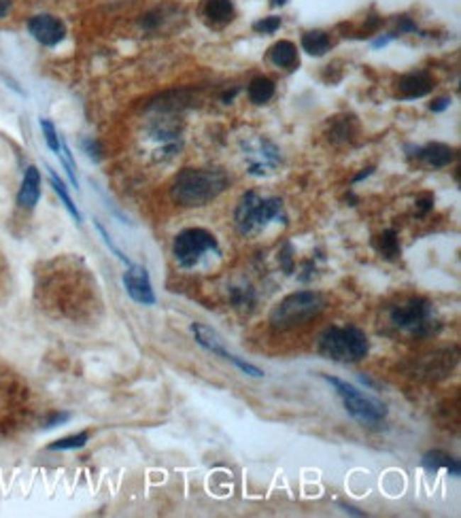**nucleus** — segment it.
Returning a JSON list of instances; mask_svg holds the SVG:
<instances>
[{
	"label": "nucleus",
	"instance_id": "obj_1",
	"mask_svg": "<svg viewBox=\"0 0 461 518\" xmlns=\"http://www.w3.org/2000/svg\"><path fill=\"white\" fill-rule=\"evenodd\" d=\"M230 185V179L219 168H185L177 174L170 198L187 208L206 206L215 198H219Z\"/></svg>",
	"mask_w": 461,
	"mask_h": 518
},
{
	"label": "nucleus",
	"instance_id": "obj_2",
	"mask_svg": "<svg viewBox=\"0 0 461 518\" xmlns=\"http://www.w3.org/2000/svg\"><path fill=\"white\" fill-rule=\"evenodd\" d=\"M317 351L321 357L338 361V364H357L368 355L370 342H368L366 332H362L355 325L328 327L319 336Z\"/></svg>",
	"mask_w": 461,
	"mask_h": 518
},
{
	"label": "nucleus",
	"instance_id": "obj_3",
	"mask_svg": "<svg viewBox=\"0 0 461 518\" xmlns=\"http://www.w3.org/2000/svg\"><path fill=\"white\" fill-rule=\"evenodd\" d=\"M236 227L243 236L255 234L257 230L266 227L272 221L287 223L283 200L279 198H262L255 191H249L240 198L236 208Z\"/></svg>",
	"mask_w": 461,
	"mask_h": 518
},
{
	"label": "nucleus",
	"instance_id": "obj_4",
	"mask_svg": "<svg viewBox=\"0 0 461 518\" xmlns=\"http://www.w3.org/2000/svg\"><path fill=\"white\" fill-rule=\"evenodd\" d=\"M326 308V298L319 291H298L281 300L270 313V325L287 332L315 319Z\"/></svg>",
	"mask_w": 461,
	"mask_h": 518
},
{
	"label": "nucleus",
	"instance_id": "obj_5",
	"mask_svg": "<svg viewBox=\"0 0 461 518\" xmlns=\"http://www.w3.org/2000/svg\"><path fill=\"white\" fill-rule=\"evenodd\" d=\"M389 321L396 330L415 338H426L436 330V313L426 298H409L389 308Z\"/></svg>",
	"mask_w": 461,
	"mask_h": 518
},
{
	"label": "nucleus",
	"instance_id": "obj_6",
	"mask_svg": "<svg viewBox=\"0 0 461 518\" xmlns=\"http://www.w3.org/2000/svg\"><path fill=\"white\" fill-rule=\"evenodd\" d=\"M321 378L334 387L336 395L345 404V410L355 421H360L364 425H374V423H381L387 417V406L383 402L374 400L372 395L360 391L355 385H351V383H347L343 378H336V376H328V374H321Z\"/></svg>",
	"mask_w": 461,
	"mask_h": 518
},
{
	"label": "nucleus",
	"instance_id": "obj_7",
	"mask_svg": "<svg viewBox=\"0 0 461 518\" xmlns=\"http://www.w3.org/2000/svg\"><path fill=\"white\" fill-rule=\"evenodd\" d=\"M206 253H219V244L217 238L202 227L183 230L172 242V255L181 268H194Z\"/></svg>",
	"mask_w": 461,
	"mask_h": 518
},
{
	"label": "nucleus",
	"instance_id": "obj_8",
	"mask_svg": "<svg viewBox=\"0 0 461 518\" xmlns=\"http://www.w3.org/2000/svg\"><path fill=\"white\" fill-rule=\"evenodd\" d=\"M123 287H126L128 295L132 298V302H136L140 306L155 304L153 285H151L149 272L143 266H134V264L128 266V270L123 272Z\"/></svg>",
	"mask_w": 461,
	"mask_h": 518
},
{
	"label": "nucleus",
	"instance_id": "obj_9",
	"mask_svg": "<svg viewBox=\"0 0 461 518\" xmlns=\"http://www.w3.org/2000/svg\"><path fill=\"white\" fill-rule=\"evenodd\" d=\"M28 30L45 47H55L66 36V26L53 15H34L28 21Z\"/></svg>",
	"mask_w": 461,
	"mask_h": 518
},
{
	"label": "nucleus",
	"instance_id": "obj_10",
	"mask_svg": "<svg viewBox=\"0 0 461 518\" xmlns=\"http://www.w3.org/2000/svg\"><path fill=\"white\" fill-rule=\"evenodd\" d=\"M434 89V79L430 72L419 70V72H409L396 81V96L402 100H415L423 98Z\"/></svg>",
	"mask_w": 461,
	"mask_h": 518
},
{
	"label": "nucleus",
	"instance_id": "obj_11",
	"mask_svg": "<svg viewBox=\"0 0 461 518\" xmlns=\"http://www.w3.org/2000/svg\"><path fill=\"white\" fill-rule=\"evenodd\" d=\"M38 198H40V172L36 166H28L17 193V204L30 210L38 204Z\"/></svg>",
	"mask_w": 461,
	"mask_h": 518
},
{
	"label": "nucleus",
	"instance_id": "obj_12",
	"mask_svg": "<svg viewBox=\"0 0 461 518\" xmlns=\"http://www.w3.org/2000/svg\"><path fill=\"white\" fill-rule=\"evenodd\" d=\"M191 334H194L196 342H198L204 351H209V353H213V355H219V357H223V359H228V357L232 355V353L223 347L221 336H219L213 327H209V325H204V323H191Z\"/></svg>",
	"mask_w": 461,
	"mask_h": 518
},
{
	"label": "nucleus",
	"instance_id": "obj_13",
	"mask_svg": "<svg viewBox=\"0 0 461 518\" xmlns=\"http://www.w3.org/2000/svg\"><path fill=\"white\" fill-rule=\"evenodd\" d=\"M415 155L432 168H445L455 159V149L443 142H430L426 147H419Z\"/></svg>",
	"mask_w": 461,
	"mask_h": 518
},
{
	"label": "nucleus",
	"instance_id": "obj_14",
	"mask_svg": "<svg viewBox=\"0 0 461 518\" xmlns=\"http://www.w3.org/2000/svg\"><path fill=\"white\" fill-rule=\"evenodd\" d=\"M421 466H423L428 472H432V474H436L440 468H445V470H447V472H449L453 478H460V474H461L460 461H457L455 457H451V455L443 453V451H430V453H426V455H423Z\"/></svg>",
	"mask_w": 461,
	"mask_h": 518
},
{
	"label": "nucleus",
	"instance_id": "obj_15",
	"mask_svg": "<svg viewBox=\"0 0 461 518\" xmlns=\"http://www.w3.org/2000/svg\"><path fill=\"white\" fill-rule=\"evenodd\" d=\"M270 60L279 68H296L298 66V49L291 40H279L270 47Z\"/></svg>",
	"mask_w": 461,
	"mask_h": 518
},
{
	"label": "nucleus",
	"instance_id": "obj_16",
	"mask_svg": "<svg viewBox=\"0 0 461 518\" xmlns=\"http://www.w3.org/2000/svg\"><path fill=\"white\" fill-rule=\"evenodd\" d=\"M204 17L215 23L223 26L234 19V4L232 0H206L204 2Z\"/></svg>",
	"mask_w": 461,
	"mask_h": 518
},
{
	"label": "nucleus",
	"instance_id": "obj_17",
	"mask_svg": "<svg viewBox=\"0 0 461 518\" xmlns=\"http://www.w3.org/2000/svg\"><path fill=\"white\" fill-rule=\"evenodd\" d=\"M247 96H249V100L253 104H266V102H270L272 96H274V83H272V79H268V77H255L249 83V87H247Z\"/></svg>",
	"mask_w": 461,
	"mask_h": 518
},
{
	"label": "nucleus",
	"instance_id": "obj_18",
	"mask_svg": "<svg viewBox=\"0 0 461 518\" xmlns=\"http://www.w3.org/2000/svg\"><path fill=\"white\" fill-rule=\"evenodd\" d=\"M302 49L311 55H326L332 49V40L323 30H311L302 36Z\"/></svg>",
	"mask_w": 461,
	"mask_h": 518
},
{
	"label": "nucleus",
	"instance_id": "obj_19",
	"mask_svg": "<svg viewBox=\"0 0 461 518\" xmlns=\"http://www.w3.org/2000/svg\"><path fill=\"white\" fill-rule=\"evenodd\" d=\"M374 247L385 259H398V255H400V238L394 230H387L381 236H377Z\"/></svg>",
	"mask_w": 461,
	"mask_h": 518
},
{
	"label": "nucleus",
	"instance_id": "obj_20",
	"mask_svg": "<svg viewBox=\"0 0 461 518\" xmlns=\"http://www.w3.org/2000/svg\"><path fill=\"white\" fill-rule=\"evenodd\" d=\"M49 170V181H51V187H53V191L60 196V200H62V204L66 206V210L72 215V219L77 221V223H81L83 221V217H81V213H79V208L74 206V202H72V198L68 196V191H66V185L57 179V174L51 170V168H47Z\"/></svg>",
	"mask_w": 461,
	"mask_h": 518
},
{
	"label": "nucleus",
	"instance_id": "obj_21",
	"mask_svg": "<svg viewBox=\"0 0 461 518\" xmlns=\"http://www.w3.org/2000/svg\"><path fill=\"white\" fill-rule=\"evenodd\" d=\"M87 440H89V434L87 432H81V434H74V436L55 440L47 449L49 451H77V449H83L87 444Z\"/></svg>",
	"mask_w": 461,
	"mask_h": 518
},
{
	"label": "nucleus",
	"instance_id": "obj_22",
	"mask_svg": "<svg viewBox=\"0 0 461 518\" xmlns=\"http://www.w3.org/2000/svg\"><path fill=\"white\" fill-rule=\"evenodd\" d=\"M230 300L236 308H247V306H253L255 302V293L249 285H243V287H234L230 291Z\"/></svg>",
	"mask_w": 461,
	"mask_h": 518
},
{
	"label": "nucleus",
	"instance_id": "obj_23",
	"mask_svg": "<svg viewBox=\"0 0 461 518\" xmlns=\"http://www.w3.org/2000/svg\"><path fill=\"white\" fill-rule=\"evenodd\" d=\"M40 130H43V136H45L47 147H49L55 155H60V136H57V132H55V125H53L49 119H40Z\"/></svg>",
	"mask_w": 461,
	"mask_h": 518
},
{
	"label": "nucleus",
	"instance_id": "obj_24",
	"mask_svg": "<svg viewBox=\"0 0 461 518\" xmlns=\"http://www.w3.org/2000/svg\"><path fill=\"white\" fill-rule=\"evenodd\" d=\"M279 28H281V17H274V15L272 17H264V19L253 23V30L260 32V34H274Z\"/></svg>",
	"mask_w": 461,
	"mask_h": 518
},
{
	"label": "nucleus",
	"instance_id": "obj_25",
	"mask_svg": "<svg viewBox=\"0 0 461 518\" xmlns=\"http://www.w3.org/2000/svg\"><path fill=\"white\" fill-rule=\"evenodd\" d=\"M228 361H232L240 372H245L247 376H253V378H264L266 374H264V370H260V368H255V366H251V364H247V361H243L240 357H236V355H230L228 357Z\"/></svg>",
	"mask_w": 461,
	"mask_h": 518
},
{
	"label": "nucleus",
	"instance_id": "obj_26",
	"mask_svg": "<svg viewBox=\"0 0 461 518\" xmlns=\"http://www.w3.org/2000/svg\"><path fill=\"white\" fill-rule=\"evenodd\" d=\"M94 225H96V230L100 232V236H102V240L106 242V247H109V249H111V251L115 253V257H117V259H121V261H123L126 266H130V259H128V257H126V255H123V253H121V251H119L117 247H115V242L111 240V236H109V232H106V230H104V227L100 225V221H96Z\"/></svg>",
	"mask_w": 461,
	"mask_h": 518
},
{
	"label": "nucleus",
	"instance_id": "obj_27",
	"mask_svg": "<svg viewBox=\"0 0 461 518\" xmlns=\"http://www.w3.org/2000/svg\"><path fill=\"white\" fill-rule=\"evenodd\" d=\"M66 421H70V415L68 412H55L53 417H49L47 421H45V429H51V427H57V425H62V423H66Z\"/></svg>",
	"mask_w": 461,
	"mask_h": 518
},
{
	"label": "nucleus",
	"instance_id": "obj_28",
	"mask_svg": "<svg viewBox=\"0 0 461 518\" xmlns=\"http://www.w3.org/2000/svg\"><path fill=\"white\" fill-rule=\"evenodd\" d=\"M83 149L87 151V155H89L91 159H96V162L100 159V145H98L96 140H91V138H89V140H83Z\"/></svg>",
	"mask_w": 461,
	"mask_h": 518
},
{
	"label": "nucleus",
	"instance_id": "obj_29",
	"mask_svg": "<svg viewBox=\"0 0 461 518\" xmlns=\"http://www.w3.org/2000/svg\"><path fill=\"white\" fill-rule=\"evenodd\" d=\"M417 30V23L415 21H411L409 17H400V21H398V32L400 34H404V32H415ZM396 32V34H398Z\"/></svg>",
	"mask_w": 461,
	"mask_h": 518
},
{
	"label": "nucleus",
	"instance_id": "obj_30",
	"mask_svg": "<svg viewBox=\"0 0 461 518\" xmlns=\"http://www.w3.org/2000/svg\"><path fill=\"white\" fill-rule=\"evenodd\" d=\"M451 106V98H436L432 104H430V111H434V113H443V111H447Z\"/></svg>",
	"mask_w": 461,
	"mask_h": 518
},
{
	"label": "nucleus",
	"instance_id": "obj_31",
	"mask_svg": "<svg viewBox=\"0 0 461 518\" xmlns=\"http://www.w3.org/2000/svg\"><path fill=\"white\" fill-rule=\"evenodd\" d=\"M434 204V198L432 196H426V198H419L417 200V208H419V215H426Z\"/></svg>",
	"mask_w": 461,
	"mask_h": 518
},
{
	"label": "nucleus",
	"instance_id": "obj_32",
	"mask_svg": "<svg viewBox=\"0 0 461 518\" xmlns=\"http://www.w3.org/2000/svg\"><path fill=\"white\" fill-rule=\"evenodd\" d=\"M394 36H396V34H387V36H381V38H377V40H374L372 45H374L377 49H379V47H385V45H387V43H389V40H391Z\"/></svg>",
	"mask_w": 461,
	"mask_h": 518
},
{
	"label": "nucleus",
	"instance_id": "obj_33",
	"mask_svg": "<svg viewBox=\"0 0 461 518\" xmlns=\"http://www.w3.org/2000/svg\"><path fill=\"white\" fill-rule=\"evenodd\" d=\"M9 11H11V0H0V19L6 17Z\"/></svg>",
	"mask_w": 461,
	"mask_h": 518
},
{
	"label": "nucleus",
	"instance_id": "obj_34",
	"mask_svg": "<svg viewBox=\"0 0 461 518\" xmlns=\"http://www.w3.org/2000/svg\"><path fill=\"white\" fill-rule=\"evenodd\" d=\"M340 508L347 512V514H353V517H364V512H360V510H355V508H351V506H345V504H340Z\"/></svg>",
	"mask_w": 461,
	"mask_h": 518
},
{
	"label": "nucleus",
	"instance_id": "obj_35",
	"mask_svg": "<svg viewBox=\"0 0 461 518\" xmlns=\"http://www.w3.org/2000/svg\"><path fill=\"white\" fill-rule=\"evenodd\" d=\"M372 170H374V168H366L364 172H360V174H357V176L353 179V183H360L362 179H366V176H370V174H372Z\"/></svg>",
	"mask_w": 461,
	"mask_h": 518
},
{
	"label": "nucleus",
	"instance_id": "obj_36",
	"mask_svg": "<svg viewBox=\"0 0 461 518\" xmlns=\"http://www.w3.org/2000/svg\"><path fill=\"white\" fill-rule=\"evenodd\" d=\"M283 2H285V0H274L272 4H277V6H279V4H283Z\"/></svg>",
	"mask_w": 461,
	"mask_h": 518
}]
</instances>
